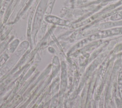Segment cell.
<instances>
[{
	"label": "cell",
	"mask_w": 122,
	"mask_h": 108,
	"mask_svg": "<svg viewBox=\"0 0 122 108\" xmlns=\"http://www.w3.org/2000/svg\"><path fill=\"white\" fill-rule=\"evenodd\" d=\"M122 33V27L115 28L112 29L102 31L98 33L92 35L90 38L91 40H93L102 37H105L107 36L118 35Z\"/></svg>",
	"instance_id": "obj_1"
},
{
	"label": "cell",
	"mask_w": 122,
	"mask_h": 108,
	"mask_svg": "<svg viewBox=\"0 0 122 108\" xmlns=\"http://www.w3.org/2000/svg\"><path fill=\"white\" fill-rule=\"evenodd\" d=\"M122 18V11H120L118 12L117 14H115V15H113L111 17V19L114 20H118Z\"/></svg>",
	"instance_id": "obj_2"
}]
</instances>
